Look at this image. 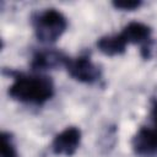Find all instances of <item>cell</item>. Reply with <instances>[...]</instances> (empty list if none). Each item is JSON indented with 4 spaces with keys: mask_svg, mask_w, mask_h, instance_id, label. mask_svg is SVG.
I'll return each instance as SVG.
<instances>
[{
    "mask_svg": "<svg viewBox=\"0 0 157 157\" xmlns=\"http://www.w3.org/2000/svg\"><path fill=\"white\" fill-rule=\"evenodd\" d=\"M9 93L17 101L39 104L50 99L54 87L52 81L45 76H23L16 78Z\"/></svg>",
    "mask_w": 157,
    "mask_h": 157,
    "instance_id": "6da1fadb",
    "label": "cell"
},
{
    "mask_svg": "<svg viewBox=\"0 0 157 157\" xmlns=\"http://www.w3.org/2000/svg\"><path fill=\"white\" fill-rule=\"evenodd\" d=\"M67 26L65 16L55 9H48L40 12L36 21L34 28L39 40L45 43L55 42L61 37Z\"/></svg>",
    "mask_w": 157,
    "mask_h": 157,
    "instance_id": "7a4b0ae2",
    "label": "cell"
},
{
    "mask_svg": "<svg viewBox=\"0 0 157 157\" xmlns=\"http://www.w3.org/2000/svg\"><path fill=\"white\" fill-rule=\"evenodd\" d=\"M65 66L70 76L80 82L92 83L99 77V69L90 60V58L86 56H80L76 59L67 58Z\"/></svg>",
    "mask_w": 157,
    "mask_h": 157,
    "instance_id": "3957f363",
    "label": "cell"
},
{
    "mask_svg": "<svg viewBox=\"0 0 157 157\" xmlns=\"http://www.w3.org/2000/svg\"><path fill=\"white\" fill-rule=\"evenodd\" d=\"M81 141V131L75 128L70 126L58 134L53 140V151L56 155L63 156H71L77 150Z\"/></svg>",
    "mask_w": 157,
    "mask_h": 157,
    "instance_id": "277c9868",
    "label": "cell"
},
{
    "mask_svg": "<svg viewBox=\"0 0 157 157\" xmlns=\"http://www.w3.org/2000/svg\"><path fill=\"white\" fill-rule=\"evenodd\" d=\"M134 148L140 155L157 151V129H141L134 137Z\"/></svg>",
    "mask_w": 157,
    "mask_h": 157,
    "instance_id": "5b68a950",
    "label": "cell"
},
{
    "mask_svg": "<svg viewBox=\"0 0 157 157\" xmlns=\"http://www.w3.org/2000/svg\"><path fill=\"white\" fill-rule=\"evenodd\" d=\"M125 42L132 43V44H141L145 43L150 39L151 36V29L148 26L141 22H130L129 25L125 26L123 32L120 33Z\"/></svg>",
    "mask_w": 157,
    "mask_h": 157,
    "instance_id": "8992f818",
    "label": "cell"
},
{
    "mask_svg": "<svg viewBox=\"0 0 157 157\" xmlns=\"http://www.w3.org/2000/svg\"><path fill=\"white\" fill-rule=\"evenodd\" d=\"M126 42L123 38L121 34H117V36H105L102 37L98 42H97V47L98 49L109 56L113 55H118L125 52L126 48Z\"/></svg>",
    "mask_w": 157,
    "mask_h": 157,
    "instance_id": "52a82bcc",
    "label": "cell"
},
{
    "mask_svg": "<svg viewBox=\"0 0 157 157\" xmlns=\"http://www.w3.org/2000/svg\"><path fill=\"white\" fill-rule=\"evenodd\" d=\"M67 58H64L61 54L58 53H53V52H45V53H39L34 56L32 66L34 69H45V67H53L55 65L59 64H64L66 63Z\"/></svg>",
    "mask_w": 157,
    "mask_h": 157,
    "instance_id": "ba28073f",
    "label": "cell"
},
{
    "mask_svg": "<svg viewBox=\"0 0 157 157\" xmlns=\"http://www.w3.org/2000/svg\"><path fill=\"white\" fill-rule=\"evenodd\" d=\"M0 157H16V150L10 137L5 134H1L0 137Z\"/></svg>",
    "mask_w": 157,
    "mask_h": 157,
    "instance_id": "9c48e42d",
    "label": "cell"
},
{
    "mask_svg": "<svg viewBox=\"0 0 157 157\" xmlns=\"http://www.w3.org/2000/svg\"><path fill=\"white\" fill-rule=\"evenodd\" d=\"M113 5L117 9H120V10L132 11V10L139 9L140 5H141V2L140 1H136V0H119V1H114Z\"/></svg>",
    "mask_w": 157,
    "mask_h": 157,
    "instance_id": "30bf717a",
    "label": "cell"
},
{
    "mask_svg": "<svg viewBox=\"0 0 157 157\" xmlns=\"http://www.w3.org/2000/svg\"><path fill=\"white\" fill-rule=\"evenodd\" d=\"M153 118H155V121H156V124H157V105H156L155 109H153Z\"/></svg>",
    "mask_w": 157,
    "mask_h": 157,
    "instance_id": "8fae6325",
    "label": "cell"
}]
</instances>
